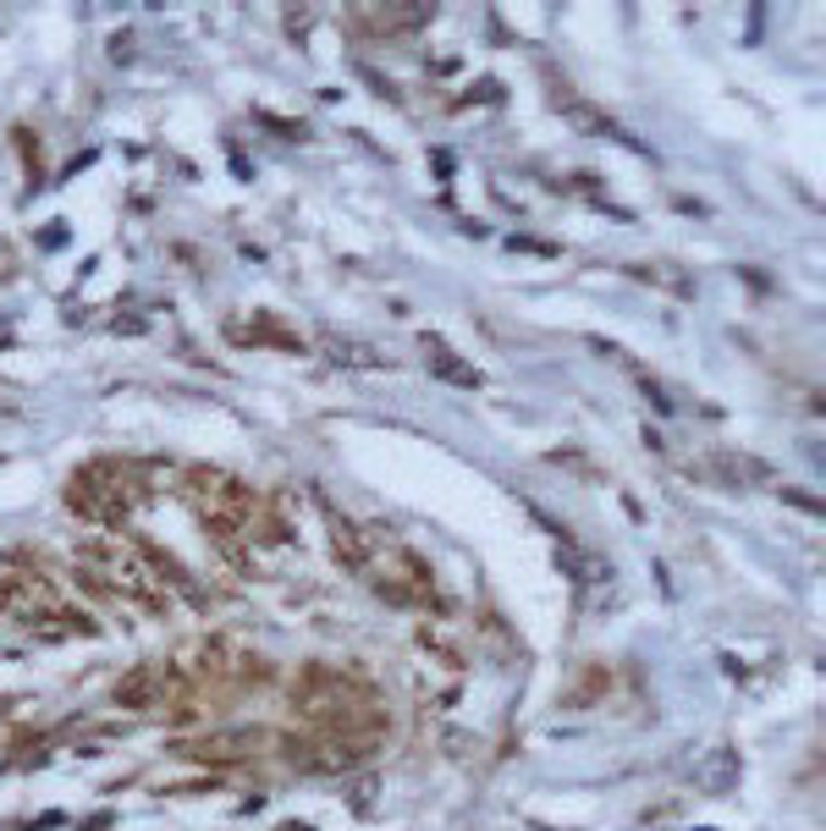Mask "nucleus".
I'll return each mask as SVG.
<instances>
[{
	"label": "nucleus",
	"mask_w": 826,
	"mask_h": 831,
	"mask_svg": "<svg viewBox=\"0 0 826 831\" xmlns=\"http://www.w3.org/2000/svg\"><path fill=\"white\" fill-rule=\"evenodd\" d=\"M188 502H193V513H199L210 529L231 534V529L248 524V507H254V495H248L237 479L215 474V468H193V479H188Z\"/></svg>",
	"instance_id": "nucleus-1"
},
{
	"label": "nucleus",
	"mask_w": 826,
	"mask_h": 831,
	"mask_svg": "<svg viewBox=\"0 0 826 831\" xmlns=\"http://www.w3.org/2000/svg\"><path fill=\"white\" fill-rule=\"evenodd\" d=\"M89 562L111 578L116 590H127V595H149V584H154L138 551H111V545H100V551H89Z\"/></svg>",
	"instance_id": "nucleus-2"
},
{
	"label": "nucleus",
	"mask_w": 826,
	"mask_h": 831,
	"mask_svg": "<svg viewBox=\"0 0 826 831\" xmlns=\"http://www.w3.org/2000/svg\"><path fill=\"white\" fill-rule=\"evenodd\" d=\"M50 606H55V590L45 578H7V584H0V612H12L23 622H39Z\"/></svg>",
	"instance_id": "nucleus-3"
},
{
	"label": "nucleus",
	"mask_w": 826,
	"mask_h": 831,
	"mask_svg": "<svg viewBox=\"0 0 826 831\" xmlns=\"http://www.w3.org/2000/svg\"><path fill=\"white\" fill-rule=\"evenodd\" d=\"M325 353L337 358V364H348V369H375V364H380L375 348H364V342H342V337H325Z\"/></svg>",
	"instance_id": "nucleus-4"
},
{
	"label": "nucleus",
	"mask_w": 826,
	"mask_h": 831,
	"mask_svg": "<svg viewBox=\"0 0 826 831\" xmlns=\"http://www.w3.org/2000/svg\"><path fill=\"white\" fill-rule=\"evenodd\" d=\"M425 353L436 358V375H447V380H458V386H479V375H474V369H463V358H458V353H447L436 337H425Z\"/></svg>",
	"instance_id": "nucleus-5"
},
{
	"label": "nucleus",
	"mask_w": 826,
	"mask_h": 831,
	"mask_svg": "<svg viewBox=\"0 0 826 831\" xmlns=\"http://www.w3.org/2000/svg\"><path fill=\"white\" fill-rule=\"evenodd\" d=\"M639 391H644V402H650V407H655V413H678V402H673V396H667V391H661V386H655V380H650V375H639Z\"/></svg>",
	"instance_id": "nucleus-6"
}]
</instances>
